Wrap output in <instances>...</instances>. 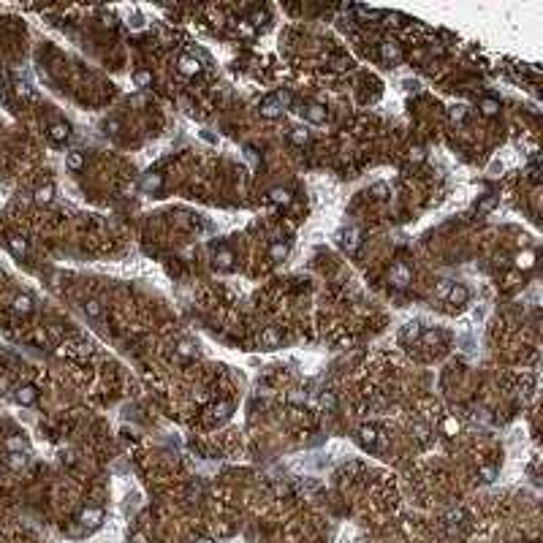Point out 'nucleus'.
<instances>
[{"instance_id":"bb28decb","label":"nucleus","mask_w":543,"mask_h":543,"mask_svg":"<svg viewBox=\"0 0 543 543\" xmlns=\"http://www.w3.org/2000/svg\"><path fill=\"white\" fill-rule=\"evenodd\" d=\"M359 440L364 443V446H375V440H378V429H375V427H361L359 429Z\"/></svg>"},{"instance_id":"f03ea898","label":"nucleus","mask_w":543,"mask_h":543,"mask_svg":"<svg viewBox=\"0 0 543 543\" xmlns=\"http://www.w3.org/2000/svg\"><path fill=\"white\" fill-rule=\"evenodd\" d=\"M410 280H413V269L407 267V264H394V267L388 269V282H391L394 288H407Z\"/></svg>"},{"instance_id":"9b49d317","label":"nucleus","mask_w":543,"mask_h":543,"mask_svg":"<svg viewBox=\"0 0 543 543\" xmlns=\"http://www.w3.org/2000/svg\"><path fill=\"white\" fill-rule=\"evenodd\" d=\"M160 188H163V174L150 171V174L141 177V190H147V193H158Z\"/></svg>"},{"instance_id":"6ab92c4d","label":"nucleus","mask_w":543,"mask_h":543,"mask_svg":"<svg viewBox=\"0 0 543 543\" xmlns=\"http://www.w3.org/2000/svg\"><path fill=\"white\" fill-rule=\"evenodd\" d=\"M497 204H500V199L489 193V196H484V199L475 204V212H478V215H489V212H495V209H497Z\"/></svg>"},{"instance_id":"72a5a7b5","label":"nucleus","mask_w":543,"mask_h":543,"mask_svg":"<svg viewBox=\"0 0 543 543\" xmlns=\"http://www.w3.org/2000/svg\"><path fill=\"white\" fill-rule=\"evenodd\" d=\"M418 339H421L424 345H437V342H443V334H440V331H421V337H418Z\"/></svg>"},{"instance_id":"a18cd8bd","label":"nucleus","mask_w":543,"mask_h":543,"mask_svg":"<svg viewBox=\"0 0 543 543\" xmlns=\"http://www.w3.org/2000/svg\"><path fill=\"white\" fill-rule=\"evenodd\" d=\"M345 68H350V60L337 57V60H334V71H345Z\"/></svg>"},{"instance_id":"c756f323","label":"nucleus","mask_w":543,"mask_h":543,"mask_svg":"<svg viewBox=\"0 0 543 543\" xmlns=\"http://www.w3.org/2000/svg\"><path fill=\"white\" fill-rule=\"evenodd\" d=\"M288 139H291L296 147H301V144H307V141H310V133H307L304 128H293V131L288 133Z\"/></svg>"},{"instance_id":"4468645a","label":"nucleus","mask_w":543,"mask_h":543,"mask_svg":"<svg viewBox=\"0 0 543 543\" xmlns=\"http://www.w3.org/2000/svg\"><path fill=\"white\" fill-rule=\"evenodd\" d=\"M33 201L38 204V207H46V204H52V201H54V185H41V188H35Z\"/></svg>"},{"instance_id":"ddd939ff","label":"nucleus","mask_w":543,"mask_h":543,"mask_svg":"<svg viewBox=\"0 0 543 543\" xmlns=\"http://www.w3.org/2000/svg\"><path fill=\"white\" fill-rule=\"evenodd\" d=\"M11 307H14V312H19V315H30V312H33V299H30L27 293H16L14 299H11Z\"/></svg>"},{"instance_id":"0eeeda50","label":"nucleus","mask_w":543,"mask_h":543,"mask_svg":"<svg viewBox=\"0 0 543 543\" xmlns=\"http://www.w3.org/2000/svg\"><path fill=\"white\" fill-rule=\"evenodd\" d=\"M258 342H261V348L272 350V348H277V345L282 342V334L274 329V326H267V329L261 331V337H258Z\"/></svg>"},{"instance_id":"20e7f679","label":"nucleus","mask_w":543,"mask_h":543,"mask_svg":"<svg viewBox=\"0 0 543 543\" xmlns=\"http://www.w3.org/2000/svg\"><path fill=\"white\" fill-rule=\"evenodd\" d=\"M177 68H180L182 76H196V73L201 71V63L193 57V54H182V57L177 60Z\"/></svg>"},{"instance_id":"aec40b11","label":"nucleus","mask_w":543,"mask_h":543,"mask_svg":"<svg viewBox=\"0 0 543 543\" xmlns=\"http://www.w3.org/2000/svg\"><path fill=\"white\" fill-rule=\"evenodd\" d=\"M291 190H285V188H272L269 190V201L272 204H280V207H285V204H291Z\"/></svg>"},{"instance_id":"ea45409f","label":"nucleus","mask_w":543,"mask_h":543,"mask_svg":"<svg viewBox=\"0 0 543 543\" xmlns=\"http://www.w3.org/2000/svg\"><path fill=\"white\" fill-rule=\"evenodd\" d=\"M264 19H267V14H261V11H253V14H250V24H253V27H261Z\"/></svg>"},{"instance_id":"37998d69","label":"nucleus","mask_w":543,"mask_h":543,"mask_svg":"<svg viewBox=\"0 0 543 543\" xmlns=\"http://www.w3.org/2000/svg\"><path fill=\"white\" fill-rule=\"evenodd\" d=\"M448 114H451V120H454V122L465 120V106H454V109H451V112H448Z\"/></svg>"},{"instance_id":"c9c22d12","label":"nucleus","mask_w":543,"mask_h":543,"mask_svg":"<svg viewBox=\"0 0 543 543\" xmlns=\"http://www.w3.org/2000/svg\"><path fill=\"white\" fill-rule=\"evenodd\" d=\"M320 407H326V410H334V407H337V397H334L331 391L320 394Z\"/></svg>"},{"instance_id":"b1692460","label":"nucleus","mask_w":543,"mask_h":543,"mask_svg":"<svg viewBox=\"0 0 543 543\" xmlns=\"http://www.w3.org/2000/svg\"><path fill=\"white\" fill-rule=\"evenodd\" d=\"M478 109H481V114H484V117H495L500 112V101H497V98H484V101L478 103Z\"/></svg>"},{"instance_id":"c03bdc74","label":"nucleus","mask_w":543,"mask_h":543,"mask_svg":"<svg viewBox=\"0 0 543 543\" xmlns=\"http://www.w3.org/2000/svg\"><path fill=\"white\" fill-rule=\"evenodd\" d=\"M495 475H497L495 467H484V470H481V478L484 481H495Z\"/></svg>"},{"instance_id":"2eb2a0df","label":"nucleus","mask_w":543,"mask_h":543,"mask_svg":"<svg viewBox=\"0 0 543 543\" xmlns=\"http://www.w3.org/2000/svg\"><path fill=\"white\" fill-rule=\"evenodd\" d=\"M68 136H71V128H68V122H52V125H49V139H52V141L63 144Z\"/></svg>"},{"instance_id":"4c0bfd02","label":"nucleus","mask_w":543,"mask_h":543,"mask_svg":"<svg viewBox=\"0 0 543 543\" xmlns=\"http://www.w3.org/2000/svg\"><path fill=\"white\" fill-rule=\"evenodd\" d=\"M448 291H451V280H440V282H437L435 293L440 296V299H446V296H448Z\"/></svg>"},{"instance_id":"2f4dec72","label":"nucleus","mask_w":543,"mask_h":543,"mask_svg":"<svg viewBox=\"0 0 543 543\" xmlns=\"http://www.w3.org/2000/svg\"><path fill=\"white\" fill-rule=\"evenodd\" d=\"M456 432H459V421H456L454 416H446V418H443V435L454 437Z\"/></svg>"},{"instance_id":"49530a36","label":"nucleus","mask_w":543,"mask_h":543,"mask_svg":"<svg viewBox=\"0 0 543 543\" xmlns=\"http://www.w3.org/2000/svg\"><path fill=\"white\" fill-rule=\"evenodd\" d=\"M131 543H147V535H144V533H133V535H131Z\"/></svg>"},{"instance_id":"423d86ee","label":"nucleus","mask_w":543,"mask_h":543,"mask_svg":"<svg viewBox=\"0 0 543 543\" xmlns=\"http://www.w3.org/2000/svg\"><path fill=\"white\" fill-rule=\"evenodd\" d=\"M304 117L312 122V125H320V122H326L329 112H326L323 103H307V106H304Z\"/></svg>"},{"instance_id":"79ce46f5","label":"nucleus","mask_w":543,"mask_h":543,"mask_svg":"<svg viewBox=\"0 0 543 543\" xmlns=\"http://www.w3.org/2000/svg\"><path fill=\"white\" fill-rule=\"evenodd\" d=\"M413 435L418 437V440H427V435H429V429L424 427V424H416V427H413Z\"/></svg>"},{"instance_id":"5701e85b","label":"nucleus","mask_w":543,"mask_h":543,"mask_svg":"<svg viewBox=\"0 0 543 543\" xmlns=\"http://www.w3.org/2000/svg\"><path fill=\"white\" fill-rule=\"evenodd\" d=\"M5 448H8L11 454H24L27 451V443H24V437H19V435H11V437H5Z\"/></svg>"},{"instance_id":"39448f33","label":"nucleus","mask_w":543,"mask_h":543,"mask_svg":"<svg viewBox=\"0 0 543 543\" xmlns=\"http://www.w3.org/2000/svg\"><path fill=\"white\" fill-rule=\"evenodd\" d=\"M467 299H470V291H467V285H462V282H451V291H448L446 301H451V304H467Z\"/></svg>"},{"instance_id":"9d476101","label":"nucleus","mask_w":543,"mask_h":543,"mask_svg":"<svg viewBox=\"0 0 543 543\" xmlns=\"http://www.w3.org/2000/svg\"><path fill=\"white\" fill-rule=\"evenodd\" d=\"M5 245H8V250L14 253L16 258H22V256H27V250H30V245H27V239L24 237H19V234H11L8 239H5Z\"/></svg>"},{"instance_id":"58836bf2","label":"nucleus","mask_w":543,"mask_h":543,"mask_svg":"<svg viewBox=\"0 0 543 543\" xmlns=\"http://www.w3.org/2000/svg\"><path fill=\"white\" fill-rule=\"evenodd\" d=\"M462 519H465V514H462V511H451V514H448V524H451V527H459Z\"/></svg>"},{"instance_id":"f704fd0d","label":"nucleus","mask_w":543,"mask_h":543,"mask_svg":"<svg viewBox=\"0 0 543 543\" xmlns=\"http://www.w3.org/2000/svg\"><path fill=\"white\" fill-rule=\"evenodd\" d=\"M5 462H8V467H11V470H19V467H24L27 456H24V454H8V459H5Z\"/></svg>"},{"instance_id":"f257e3e1","label":"nucleus","mask_w":543,"mask_h":543,"mask_svg":"<svg viewBox=\"0 0 543 543\" xmlns=\"http://www.w3.org/2000/svg\"><path fill=\"white\" fill-rule=\"evenodd\" d=\"M337 245L348 253V256H353V253L361 248V231L359 228H345V231H339L337 234Z\"/></svg>"},{"instance_id":"a19ab883","label":"nucleus","mask_w":543,"mask_h":543,"mask_svg":"<svg viewBox=\"0 0 543 543\" xmlns=\"http://www.w3.org/2000/svg\"><path fill=\"white\" fill-rule=\"evenodd\" d=\"M120 120L117 117H112V120H106V133H120Z\"/></svg>"},{"instance_id":"6e6552de","label":"nucleus","mask_w":543,"mask_h":543,"mask_svg":"<svg viewBox=\"0 0 543 543\" xmlns=\"http://www.w3.org/2000/svg\"><path fill=\"white\" fill-rule=\"evenodd\" d=\"M421 331H424V326L418 323V320H410V323H405L402 329H399V339H402V342H418Z\"/></svg>"},{"instance_id":"7c9ffc66","label":"nucleus","mask_w":543,"mask_h":543,"mask_svg":"<svg viewBox=\"0 0 543 543\" xmlns=\"http://www.w3.org/2000/svg\"><path fill=\"white\" fill-rule=\"evenodd\" d=\"M84 312H87L90 318H101V312H103V307H101V301H95V299H87L84 301Z\"/></svg>"},{"instance_id":"4be33fe9","label":"nucleus","mask_w":543,"mask_h":543,"mask_svg":"<svg viewBox=\"0 0 543 543\" xmlns=\"http://www.w3.org/2000/svg\"><path fill=\"white\" fill-rule=\"evenodd\" d=\"M65 166H68L71 171H82V169H84V155H82L79 150H71V152L65 155Z\"/></svg>"},{"instance_id":"a878e982","label":"nucleus","mask_w":543,"mask_h":543,"mask_svg":"<svg viewBox=\"0 0 543 543\" xmlns=\"http://www.w3.org/2000/svg\"><path fill=\"white\" fill-rule=\"evenodd\" d=\"M177 356H180V359H193L196 345L190 342V339H180V342H177Z\"/></svg>"},{"instance_id":"c85d7f7f","label":"nucleus","mask_w":543,"mask_h":543,"mask_svg":"<svg viewBox=\"0 0 543 543\" xmlns=\"http://www.w3.org/2000/svg\"><path fill=\"white\" fill-rule=\"evenodd\" d=\"M133 84H136V87H150V84H152V73L144 71V68H139V71L133 73Z\"/></svg>"},{"instance_id":"f3484780","label":"nucleus","mask_w":543,"mask_h":543,"mask_svg":"<svg viewBox=\"0 0 543 543\" xmlns=\"http://www.w3.org/2000/svg\"><path fill=\"white\" fill-rule=\"evenodd\" d=\"M514 267H516V269H522V272L533 269V267H535V250H522L519 256L514 258Z\"/></svg>"},{"instance_id":"412c9836","label":"nucleus","mask_w":543,"mask_h":543,"mask_svg":"<svg viewBox=\"0 0 543 543\" xmlns=\"http://www.w3.org/2000/svg\"><path fill=\"white\" fill-rule=\"evenodd\" d=\"M215 267H220V269H231V267H234V253L228 250V248H220L218 253H215Z\"/></svg>"},{"instance_id":"dca6fc26","label":"nucleus","mask_w":543,"mask_h":543,"mask_svg":"<svg viewBox=\"0 0 543 543\" xmlns=\"http://www.w3.org/2000/svg\"><path fill=\"white\" fill-rule=\"evenodd\" d=\"M79 519H82L84 527H98V524L103 522V511L101 508H84Z\"/></svg>"},{"instance_id":"393cba45","label":"nucleus","mask_w":543,"mask_h":543,"mask_svg":"<svg viewBox=\"0 0 543 543\" xmlns=\"http://www.w3.org/2000/svg\"><path fill=\"white\" fill-rule=\"evenodd\" d=\"M269 258H272V261H285V258H288V245L285 242H272Z\"/></svg>"},{"instance_id":"a211bd4d","label":"nucleus","mask_w":543,"mask_h":543,"mask_svg":"<svg viewBox=\"0 0 543 543\" xmlns=\"http://www.w3.org/2000/svg\"><path fill=\"white\" fill-rule=\"evenodd\" d=\"M231 410H234V405L228 402V399H220V402L215 405L209 413H212V421H226V418L231 416Z\"/></svg>"},{"instance_id":"de8ad7c7","label":"nucleus","mask_w":543,"mask_h":543,"mask_svg":"<svg viewBox=\"0 0 543 543\" xmlns=\"http://www.w3.org/2000/svg\"><path fill=\"white\" fill-rule=\"evenodd\" d=\"M193 543H215V541H212V538H196Z\"/></svg>"},{"instance_id":"1a4fd4ad","label":"nucleus","mask_w":543,"mask_h":543,"mask_svg":"<svg viewBox=\"0 0 543 543\" xmlns=\"http://www.w3.org/2000/svg\"><path fill=\"white\" fill-rule=\"evenodd\" d=\"M380 57L386 63H399L402 60V49H399V44H394V41H383L380 44Z\"/></svg>"},{"instance_id":"f8f14e48","label":"nucleus","mask_w":543,"mask_h":543,"mask_svg":"<svg viewBox=\"0 0 543 543\" xmlns=\"http://www.w3.org/2000/svg\"><path fill=\"white\" fill-rule=\"evenodd\" d=\"M258 112H261V117H267V120H277V117H282V109H280V103H277L274 98H264Z\"/></svg>"},{"instance_id":"7ed1b4c3","label":"nucleus","mask_w":543,"mask_h":543,"mask_svg":"<svg viewBox=\"0 0 543 543\" xmlns=\"http://www.w3.org/2000/svg\"><path fill=\"white\" fill-rule=\"evenodd\" d=\"M14 399L19 405H35L38 402V388L35 386H16L14 388Z\"/></svg>"},{"instance_id":"cd10ccee","label":"nucleus","mask_w":543,"mask_h":543,"mask_svg":"<svg viewBox=\"0 0 543 543\" xmlns=\"http://www.w3.org/2000/svg\"><path fill=\"white\" fill-rule=\"evenodd\" d=\"M369 196H375V199H388L391 196V188H388V182H375L372 188H369Z\"/></svg>"},{"instance_id":"e433bc0d","label":"nucleus","mask_w":543,"mask_h":543,"mask_svg":"<svg viewBox=\"0 0 543 543\" xmlns=\"http://www.w3.org/2000/svg\"><path fill=\"white\" fill-rule=\"evenodd\" d=\"M424 158H427V150H424V147H410V160L413 163H421Z\"/></svg>"},{"instance_id":"473e14b6","label":"nucleus","mask_w":543,"mask_h":543,"mask_svg":"<svg viewBox=\"0 0 543 543\" xmlns=\"http://www.w3.org/2000/svg\"><path fill=\"white\" fill-rule=\"evenodd\" d=\"M272 98H274V101L280 103V109H288V106H291V103H293V95H291V92H288V90H277V92H274V95H272Z\"/></svg>"},{"instance_id":"09e8293b","label":"nucleus","mask_w":543,"mask_h":543,"mask_svg":"<svg viewBox=\"0 0 543 543\" xmlns=\"http://www.w3.org/2000/svg\"><path fill=\"white\" fill-rule=\"evenodd\" d=\"M0 84H3V76H0Z\"/></svg>"}]
</instances>
